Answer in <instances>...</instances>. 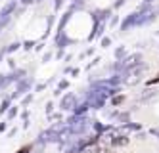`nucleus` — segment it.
<instances>
[{"mask_svg": "<svg viewBox=\"0 0 159 153\" xmlns=\"http://www.w3.org/2000/svg\"><path fill=\"white\" fill-rule=\"evenodd\" d=\"M29 149H31V146H25V147H21V149H19V151H17V153H27V151H29Z\"/></svg>", "mask_w": 159, "mask_h": 153, "instance_id": "1", "label": "nucleus"}]
</instances>
